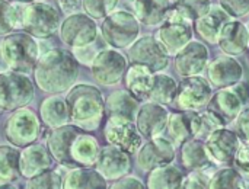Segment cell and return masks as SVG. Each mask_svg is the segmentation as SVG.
Returning <instances> with one entry per match:
<instances>
[{
	"mask_svg": "<svg viewBox=\"0 0 249 189\" xmlns=\"http://www.w3.org/2000/svg\"><path fill=\"white\" fill-rule=\"evenodd\" d=\"M16 31L15 4L9 0H0V36Z\"/></svg>",
	"mask_w": 249,
	"mask_h": 189,
	"instance_id": "obj_41",
	"label": "cell"
},
{
	"mask_svg": "<svg viewBox=\"0 0 249 189\" xmlns=\"http://www.w3.org/2000/svg\"><path fill=\"white\" fill-rule=\"evenodd\" d=\"M35 87L26 73L3 71L0 73V109L15 111L32 102Z\"/></svg>",
	"mask_w": 249,
	"mask_h": 189,
	"instance_id": "obj_6",
	"label": "cell"
},
{
	"mask_svg": "<svg viewBox=\"0 0 249 189\" xmlns=\"http://www.w3.org/2000/svg\"><path fill=\"white\" fill-rule=\"evenodd\" d=\"M124 83L127 90L139 101L149 99L155 83V73L146 66L131 63L124 74Z\"/></svg>",
	"mask_w": 249,
	"mask_h": 189,
	"instance_id": "obj_24",
	"label": "cell"
},
{
	"mask_svg": "<svg viewBox=\"0 0 249 189\" xmlns=\"http://www.w3.org/2000/svg\"><path fill=\"white\" fill-rule=\"evenodd\" d=\"M236 128H238V134L249 143V106L244 108L241 111V114L236 118Z\"/></svg>",
	"mask_w": 249,
	"mask_h": 189,
	"instance_id": "obj_45",
	"label": "cell"
},
{
	"mask_svg": "<svg viewBox=\"0 0 249 189\" xmlns=\"http://www.w3.org/2000/svg\"><path fill=\"white\" fill-rule=\"evenodd\" d=\"M184 189H210V178H207L201 171H191V173L184 179Z\"/></svg>",
	"mask_w": 249,
	"mask_h": 189,
	"instance_id": "obj_43",
	"label": "cell"
},
{
	"mask_svg": "<svg viewBox=\"0 0 249 189\" xmlns=\"http://www.w3.org/2000/svg\"><path fill=\"white\" fill-rule=\"evenodd\" d=\"M131 63L146 66L153 73H160L169 66V54L159 39L146 35L137 38L128 48Z\"/></svg>",
	"mask_w": 249,
	"mask_h": 189,
	"instance_id": "obj_10",
	"label": "cell"
},
{
	"mask_svg": "<svg viewBox=\"0 0 249 189\" xmlns=\"http://www.w3.org/2000/svg\"><path fill=\"white\" fill-rule=\"evenodd\" d=\"M79 76L76 57L61 48H54L42 54L34 67L36 86L50 95H60L74 86Z\"/></svg>",
	"mask_w": 249,
	"mask_h": 189,
	"instance_id": "obj_1",
	"label": "cell"
},
{
	"mask_svg": "<svg viewBox=\"0 0 249 189\" xmlns=\"http://www.w3.org/2000/svg\"><path fill=\"white\" fill-rule=\"evenodd\" d=\"M39 117L41 121L50 128H57L70 124V114L66 98L63 99L58 95H53L44 99L39 105Z\"/></svg>",
	"mask_w": 249,
	"mask_h": 189,
	"instance_id": "obj_29",
	"label": "cell"
},
{
	"mask_svg": "<svg viewBox=\"0 0 249 189\" xmlns=\"http://www.w3.org/2000/svg\"><path fill=\"white\" fill-rule=\"evenodd\" d=\"M190 120H191V131L194 138L206 140L213 131L217 128L225 127L210 111L206 112H197V111H188Z\"/></svg>",
	"mask_w": 249,
	"mask_h": 189,
	"instance_id": "obj_35",
	"label": "cell"
},
{
	"mask_svg": "<svg viewBox=\"0 0 249 189\" xmlns=\"http://www.w3.org/2000/svg\"><path fill=\"white\" fill-rule=\"evenodd\" d=\"M209 66V50L203 42L190 41L175 54V70L181 77L197 76Z\"/></svg>",
	"mask_w": 249,
	"mask_h": 189,
	"instance_id": "obj_18",
	"label": "cell"
},
{
	"mask_svg": "<svg viewBox=\"0 0 249 189\" xmlns=\"http://www.w3.org/2000/svg\"><path fill=\"white\" fill-rule=\"evenodd\" d=\"M239 147V137L225 127L217 128L206 138V149L209 152V156L216 163H232Z\"/></svg>",
	"mask_w": 249,
	"mask_h": 189,
	"instance_id": "obj_19",
	"label": "cell"
},
{
	"mask_svg": "<svg viewBox=\"0 0 249 189\" xmlns=\"http://www.w3.org/2000/svg\"><path fill=\"white\" fill-rule=\"evenodd\" d=\"M210 156L206 149V143L200 138H190L182 144L181 162L188 171H203L210 165Z\"/></svg>",
	"mask_w": 249,
	"mask_h": 189,
	"instance_id": "obj_31",
	"label": "cell"
},
{
	"mask_svg": "<svg viewBox=\"0 0 249 189\" xmlns=\"http://www.w3.org/2000/svg\"><path fill=\"white\" fill-rule=\"evenodd\" d=\"M95 166L107 181H117L131 171V155L114 144H108L101 149Z\"/></svg>",
	"mask_w": 249,
	"mask_h": 189,
	"instance_id": "obj_15",
	"label": "cell"
},
{
	"mask_svg": "<svg viewBox=\"0 0 249 189\" xmlns=\"http://www.w3.org/2000/svg\"><path fill=\"white\" fill-rule=\"evenodd\" d=\"M236 92H238V95L242 98V101H244V103H247L249 102V87L247 85H241V83H238V85H235V86H232Z\"/></svg>",
	"mask_w": 249,
	"mask_h": 189,
	"instance_id": "obj_48",
	"label": "cell"
},
{
	"mask_svg": "<svg viewBox=\"0 0 249 189\" xmlns=\"http://www.w3.org/2000/svg\"><path fill=\"white\" fill-rule=\"evenodd\" d=\"M12 3H31V1H35V0H9Z\"/></svg>",
	"mask_w": 249,
	"mask_h": 189,
	"instance_id": "obj_49",
	"label": "cell"
},
{
	"mask_svg": "<svg viewBox=\"0 0 249 189\" xmlns=\"http://www.w3.org/2000/svg\"><path fill=\"white\" fill-rule=\"evenodd\" d=\"M231 17H242L249 13V0H219Z\"/></svg>",
	"mask_w": 249,
	"mask_h": 189,
	"instance_id": "obj_42",
	"label": "cell"
},
{
	"mask_svg": "<svg viewBox=\"0 0 249 189\" xmlns=\"http://www.w3.org/2000/svg\"><path fill=\"white\" fill-rule=\"evenodd\" d=\"M60 39L70 48H79L90 45L98 38V25L93 17L88 13H71L61 22L60 29Z\"/></svg>",
	"mask_w": 249,
	"mask_h": 189,
	"instance_id": "obj_9",
	"label": "cell"
},
{
	"mask_svg": "<svg viewBox=\"0 0 249 189\" xmlns=\"http://www.w3.org/2000/svg\"><path fill=\"white\" fill-rule=\"evenodd\" d=\"M101 34L109 47L127 48L139 38L140 22L136 15L127 10H114L104 19Z\"/></svg>",
	"mask_w": 249,
	"mask_h": 189,
	"instance_id": "obj_5",
	"label": "cell"
},
{
	"mask_svg": "<svg viewBox=\"0 0 249 189\" xmlns=\"http://www.w3.org/2000/svg\"><path fill=\"white\" fill-rule=\"evenodd\" d=\"M191 22L193 20L175 6H172V9L168 12L166 19L160 23L158 36L169 55H175L190 41H193Z\"/></svg>",
	"mask_w": 249,
	"mask_h": 189,
	"instance_id": "obj_8",
	"label": "cell"
},
{
	"mask_svg": "<svg viewBox=\"0 0 249 189\" xmlns=\"http://www.w3.org/2000/svg\"><path fill=\"white\" fill-rule=\"evenodd\" d=\"M184 176L181 171L172 165H163L150 171L146 187L150 189H178L182 188Z\"/></svg>",
	"mask_w": 249,
	"mask_h": 189,
	"instance_id": "obj_32",
	"label": "cell"
},
{
	"mask_svg": "<svg viewBox=\"0 0 249 189\" xmlns=\"http://www.w3.org/2000/svg\"><path fill=\"white\" fill-rule=\"evenodd\" d=\"M58 6L61 7V10L66 15H71L79 12V9H82V1L83 0H57Z\"/></svg>",
	"mask_w": 249,
	"mask_h": 189,
	"instance_id": "obj_47",
	"label": "cell"
},
{
	"mask_svg": "<svg viewBox=\"0 0 249 189\" xmlns=\"http://www.w3.org/2000/svg\"><path fill=\"white\" fill-rule=\"evenodd\" d=\"M54 157L51 156L47 144H38L32 143L20 150V157H19V169H20V176L29 179L47 169L51 168Z\"/></svg>",
	"mask_w": 249,
	"mask_h": 189,
	"instance_id": "obj_22",
	"label": "cell"
},
{
	"mask_svg": "<svg viewBox=\"0 0 249 189\" xmlns=\"http://www.w3.org/2000/svg\"><path fill=\"white\" fill-rule=\"evenodd\" d=\"M207 77L214 87H232L244 77V67L232 55L217 57L207 66Z\"/></svg>",
	"mask_w": 249,
	"mask_h": 189,
	"instance_id": "obj_20",
	"label": "cell"
},
{
	"mask_svg": "<svg viewBox=\"0 0 249 189\" xmlns=\"http://www.w3.org/2000/svg\"><path fill=\"white\" fill-rule=\"evenodd\" d=\"M25 188L28 189H60L63 188L61 176L54 171H44L28 179Z\"/></svg>",
	"mask_w": 249,
	"mask_h": 189,
	"instance_id": "obj_38",
	"label": "cell"
},
{
	"mask_svg": "<svg viewBox=\"0 0 249 189\" xmlns=\"http://www.w3.org/2000/svg\"><path fill=\"white\" fill-rule=\"evenodd\" d=\"M83 128L74 124H66L57 128H53L47 137V147L54 157V160L66 168H74L71 160V146L77 134Z\"/></svg>",
	"mask_w": 249,
	"mask_h": 189,
	"instance_id": "obj_16",
	"label": "cell"
},
{
	"mask_svg": "<svg viewBox=\"0 0 249 189\" xmlns=\"http://www.w3.org/2000/svg\"><path fill=\"white\" fill-rule=\"evenodd\" d=\"M242 106L244 101L238 92L233 87H225L212 96L207 103V111H210L223 125H228L238 118Z\"/></svg>",
	"mask_w": 249,
	"mask_h": 189,
	"instance_id": "obj_21",
	"label": "cell"
},
{
	"mask_svg": "<svg viewBox=\"0 0 249 189\" xmlns=\"http://www.w3.org/2000/svg\"><path fill=\"white\" fill-rule=\"evenodd\" d=\"M120 0H83L82 9L93 19H105L112 13Z\"/></svg>",
	"mask_w": 249,
	"mask_h": 189,
	"instance_id": "obj_40",
	"label": "cell"
},
{
	"mask_svg": "<svg viewBox=\"0 0 249 189\" xmlns=\"http://www.w3.org/2000/svg\"><path fill=\"white\" fill-rule=\"evenodd\" d=\"M104 136L108 144H114L130 155L137 153L143 143V136L137 125L131 120L121 117H108Z\"/></svg>",
	"mask_w": 249,
	"mask_h": 189,
	"instance_id": "obj_12",
	"label": "cell"
},
{
	"mask_svg": "<svg viewBox=\"0 0 249 189\" xmlns=\"http://www.w3.org/2000/svg\"><path fill=\"white\" fill-rule=\"evenodd\" d=\"M212 96V83L197 74L185 77L184 82L178 86L175 102L182 111H200L201 108L207 106Z\"/></svg>",
	"mask_w": 249,
	"mask_h": 189,
	"instance_id": "obj_13",
	"label": "cell"
},
{
	"mask_svg": "<svg viewBox=\"0 0 249 189\" xmlns=\"http://www.w3.org/2000/svg\"><path fill=\"white\" fill-rule=\"evenodd\" d=\"M168 120L169 111L165 108V105L150 101L139 108L136 115V125L144 138H155L166 130Z\"/></svg>",
	"mask_w": 249,
	"mask_h": 189,
	"instance_id": "obj_17",
	"label": "cell"
},
{
	"mask_svg": "<svg viewBox=\"0 0 249 189\" xmlns=\"http://www.w3.org/2000/svg\"><path fill=\"white\" fill-rule=\"evenodd\" d=\"M229 15L222 6L212 4L210 10L196 20L197 34L209 44H217L222 26L229 20Z\"/></svg>",
	"mask_w": 249,
	"mask_h": 189,
	"instance_id": "obj_25",
	"label": "cell"
},
{
	"mask_svg": "<svg viewBox=\"0 0 249 189\" xmlns=\"http://www.w3.org/2000/svg\"><path fill=\"white\" fill-rule=\"evenodd\" d=\"M131 1H134V0H131Z\"/></svg>",
	"mask_w": 249,
	"mask_h": 189,
	"instance_id": "obj_50",
	"label": "cell"
},
{
	"mask_svg": "<svg viewBox=\"0 0 249 189\" xmlns=\"http://www.w3.org/2000/svg\"><path fill=\"white\" fill-rule=\"evenodd\" d=\"M133 3L137 19L147 26L160 25L174 6L172 0H134Z\"/></svg>",
	"mask_w": 249,
	"mask_h": 189,
	"instance_id": "obj_26",
	"label": "cell"
},
{
	"mask_svg": "<svg viewBox=\"0 0 249 189\" xmlns=\"http://www.w3.org/2000/svg\"><path fill=\"white\" fill-rule=\"evenodd\" d=\"M245 188L244 178L236 169L225 168L217 171L210 178V189H239Z\"/></svg>",
	"mask_w": 249,
	"mask_h": 189,
	"instance_id": "obj_37",
	"label": "cell"
},
{
	"mask_svg": "<svg viewBox=\"0 0 249 189\" xmlns=\"http://www.w3.org/2000/svg\"><path fill=\"white\" fill-rule=\"evenodd\" d=\"M233 162H235L236 168H238L241 172L248 173L249 175V143H247V144H244V146L239 147V150H238V153H236Z\"/></svg>",
	"mask_w": 249,
	"mask_h": 189,
	"instance_id": "obj_46",
	"label": "cell"
},
{
	"mask_svg": "<svg viewBox=\"0 0 249 189\" xmlns=\"http://www.w3.org/2000/svg\"><path fill=\"white\" fill-rule=\"evenodd\" d=\"M66 102L71 124L83 130L98 128L105 112V99L96 86L74 85L67 90Z\"/></svg>",
	"mask_w": 249,
	"mask_h": 189,
	"instance_id": "obj_2",
	"label": "cell"
},
{
	"mask_svg": "<svg viewBox=\"0 0 249 189\" xmlns=\"http://www.w3.org/2000/svg\"><path fill=\"white\" fill-rule=\"evenodd\" d=\"M168 131L174 140V144L182 146L185 141L193 138L190 112H172L168 120Z\"/></svg>",
	"mask_w": 249,
	"mask_h": 189,
	"instance_id": "obj_36",
	"label": "cell"
},
{
	"mask_svg": "<svg viewBox=\"0 0 249 189\" xmlns=\"http://www.w3.org/2000/svg\"><path fill=\"white\" fill-rule=\"evenodd\" d=\"M177 92H178L177 82L168 74L158 73L155 74V83L149 95V101L160 103V105H168L172 101H175Z\"/></svg>",
	"mask_w": 249,
	"mask_h": 189,
	"instance_id": "obj_34",
	"label": "cell"
},
{
	"mask_svg": "<svg viewBox=\"0 0 249 189\" xmlns=\"http://www.w3.org/2000/svg\"><path fill=\"white\" fill-rule=\"evenodd\" d=\"M39 58V47L26 32H10L0 41V73L31 71Z\"/></svg>",
	"mask_w": 249,
	"mask_h": 189,
	"instance_id": "obj_3",
	"label": "cell"
},
{
	"mask_svg": "<svg viewBox=\"0 0 249 189\" xmlns=\"http://www.w3.org/2000/svg\"><path fill=\"white\" fill-rule=\"evenodd\" d=\"M175 160V146L169 138L155 137L142 144L137 152V163L143 171H152L155 168L171 165Z\"/></svg>",
	"mask_w": 249,
	"mask_h": 189,
	"instance_id": "obj_14",
	"label": "cell"
},
{
	"mask_svg": "<svg viewBox=\"0 0 249 189\" xmlns=\"http://www.w3.org/2000/svg\"><path fill=\"white\" fill-rule=\"evenodd\" d=\"M19 157L20 150L16 146H0V188L19 179Z\"/></svg>",
	"mask_w": 249,
	"mask_h": 189,
	"instance_id": "obj_33",
	"label": "cell"
},
{
	"mask_svg": "<svg viewBox=\"0 0 249 189\" xmlns=\"http://www.w3.org/2000/svg\"><path fill=\"white\" fill-rule=\"evenodd\" d=\"M174 6L191 20H197L198 17H201L210 10L212 1L210 0H174Z\"/></svg>",
	"mask_w": 249,
	"mask_h": 189,
	"instance_id": "obj_39",
	"label": "cell"
},
{
	"mask_svg": "<svg viewBox=\"0 0 249 189\" xmlns=\"http://www.w3.org/2000/svg\"><path fill=\"white\" fill-rule=\"evenodd\" d=\"M18 31H23L34 38H50L61 25L58 10L38 0L18 3Z\"/></svg>",
	"mask_w": 249,
	"mask_h": 189,
	"instance_id": "obj_4",
	"label": "cell"
},
{
	"mask_svg": "<svg viewBox=\"0 0 249 189\" xmlns=\"http://www.w3.org/2000/svg\"><path fill=\"white\" fill-rule=\"evenodd\" d=\"M64 189H95L108 188L107 179L89 166L71 168L63 179Z\"/></svg>",
	"mask_w": 249,
	"mask_h": 189,
	"instance_id": "obj_27",
	"label": "cell"
},
{
	"mask_svg": "<svg viewBox=\"0 0 249 189\" xmlns=\"http://www.w3.org/2000/svg\"><path fill=\"white\" fill-rule=\"evenodd\" d=\"M109 188L112 189H144L146 188V185L140 181V179H137V178H134V176H123V178H120V179H117L115 181V184H112Z\"/></svg>",
	"mask_w": 249,
	"mask_h": 189,
	"instance_id": "obj_44",
	"label": "cell"
},
{
	"mask_svg": "<svg viewBox=\"0 0 249 189\" xmlns=\"http://www.w3.org/2000/svg\"><path fill=\"white\" fill-rule=\"evenodd\" d=\"M125 70L127 60L117 48L101 50L90 64L93 79L102 86L117 85L125 74Z\"/></svg>",
	"mask_w": 249,
	"mask_h": 189,
	"instance_id": "obj_11",
	"label": "cell"
},
{
	"mask_svg": "<svg viewBox=\"0 0 249 189\" xmlns=\"http://www.w3.org/2000/svg\"><path fill=\"white\" fill-rule=\"evenodd\" d=\"M137 101L128 90H115L105 99V111L108 117H121L133 121L140 108Z\"/></svg>",
	"mask_w": 249,
	"mask_h": 189,
	"instance_id": "obj_30",
	"label": "cell"
},
{
	"mask_svg": "<svg viewBox=\"0 0 249 189\" xmlns=\"http://www.w3.org/2000/svg\"><path fill=\"white\" fill-rule=\"evenodd\" d=\"M101 147L95 137L82 130L71 146V160L74 168L77 166H93L98 160Z\"/></svg>",
	"mask_w": 249,
	"mask_h": 189,
	"instance_id": "obj_28",
	"label": "cell"
},
{
	"mask_svg": "<svg viewBox=\"0 0 249 189\" xmlns=\"http://www.w3.org/2000/svg\"><path fill=\"white\" fill-rule=\"evenodd\" d=\"M217 44L220 50L232 57L241 55L249 45V31L239 20H228L219 34Z\"/></svg>",
	"mask_w": 249,
	"mask_h": 189,
	"instance_id": "obj_23",
	"label": "cell"
},
{
	"mask_svg": "<svg viewBox=\"0 0 249 189\" xmlns=\"http://www.w3.org/2000/svg\"><path fill=\"white\" fill-rule=\"evenodd\" d=\"M41 124L35 112L26 106L15 109L3 127L4 138L16 147H26L39 137Z\"/></svg>",
	"mask_w": 249,
	"mask_h": 189,
	"instance_id": "obj_7",
	"label": "cell"
}]
</instances>
